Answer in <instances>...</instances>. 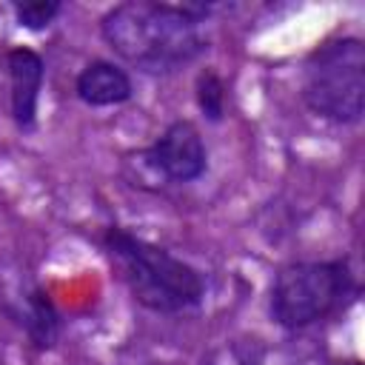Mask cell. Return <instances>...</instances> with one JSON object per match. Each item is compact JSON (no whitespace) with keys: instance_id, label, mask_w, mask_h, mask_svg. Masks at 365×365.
<instances>
[{"instance_id":"obj_1","label":"cell","mask_w":365,"mask_h":365,"mask_svg":"<svg viewBox=\"0 0 365 365\" xmlns=\"http://www.w3.org/2000/svg\"><path fill=\"white\" fill-rule=\"evenodd\" d=\"M202 20L185 6L157 0H128L114 6L100 29L106 43L143 71L168 74L205 51Z\"/></svg>"},{"instance_id":"obj_2","label":"cell","mask_w":365,"mask_h":365,"mask_svg":"<svg viewBox=\"0 0 365 365\" xmlns=\"http://www.w3.org/2000/svg\"><path fill=\"white\" fill-rule=\"evenodd\" d=\"M106 248L123 268V277L140 305L160 314H177L200 305L205 294L202 277L165 248L123 228H111L106 234Z\"/></svg>"},{"instance_id":"obj_3","label":"cell","mask_w":365,"mask_h":365,"mask_svg":"<svg viewBox=\"0 0 365 365\" xmlns=\"http://www.w3.org/2000/svg\"><path fill=\"white\" fill-rule=\"evenodd\" d=\"M305 106L331 123H359L365 111V46L339 37L319 46L305 66Z\"/></svg>"},{"instance_id":"obj_4","label":"cell","mask_w":365,"mask_h":365,"mask_svg":"<svg viewBox=\"0 0 365 365\" xmlns=\"http://www.w3.org/2000/svg\"><path fill=\"white\" fill-rule=\"evenodd\" d=\"M354 294V277L345 262H291L279 268L271 285V317L297 331L331 317Z\"/></svg>"},{"instance_id":"obj_5","label":"cell","mask_w":365,"mask_h":365,"mask_svg":"<svg viewBox=\"0 0 365 365\" xmlns=\"http://www.w3.org/2000/svg\"><path fill=\"white\" fill-rule=\"evenodd\" d=\"M145 160L157 174H163L171 182H191V180L202 177V171L208 165L202 137L185 120L171 123L160 134V140L148 148Z\"/></svg>"},{"instance_id":"obj_6","label":"cell","mask_w":365,"mask_h":365,"mask_svg":"<svg viewBox=\"0 0 365 365\" xmlns=\"http://www.w3.org/2000/svg\"><path fill=\"white\" fill-rule=\"evenodd\" d=\"M11 80V114L20 128H31L37 120V103L43 88V57L31 48H11L6 57Z\"/></svg>"},{"instance_id":"obj_7","label":"cell","mask_w":365,"mask_h":365,"mask_svg":"<svg viewBox=\"0 0 365 365\" xmlns=\"http://www.w3.org/2000/svg\"><path fill=\"white\" fill-rule=\"evenodd\" d=\"M74 91L86 106H120L131 97V80L120 66L108 60H94L77 74Z\"/></svg>"},{"instance_id":"obj_8","label":"cell","mask_w":365,"mask_h":365,"mask_svg":"<svg viewBox=\"0 0 365 365\" xmlns=\"http://www.w3.org/2000/svg\"><path fill=\"white\" fill-rule=\"evenodd\" d=\"M197 103L208 120H220L225 111V86L214 71H205L197 80Z\"/></svg>"},{"instance_id":"obj_9","label":"cell","mask_w":365,"mask_h":365,"mask_svg":"<svg viewBox=\"0 0 365 365\" xmlns=\"http://www.w3.org/2000/svg\"><path fill=\"white\" fill-rule=\"evenodd\" d=\"M60 3L57 0H31V3H14V17L20 26L37 31L46 29L57 14H60Z\"/></svg>"},{"instance_id":"obj_10","label":"cell","mask_w":365,"mask_h":365,"mask_svg":"<svg viewBox=\"0 0 365 365\" xmlns=\"http://www.w3.org/2000/svg\"><path fill=\"white\" fill-rule=\"evenodd\" d=\"M202 365H259V362L248 348H242L237 342H228V345L217 348Z\"/></svg>"}]
</instances>
